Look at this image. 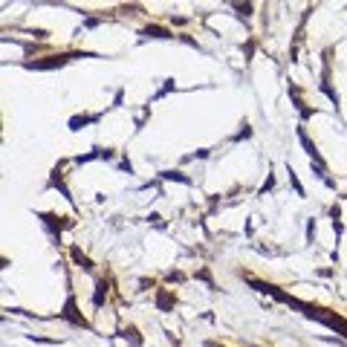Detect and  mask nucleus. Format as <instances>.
<instances>
[]
</instances>
